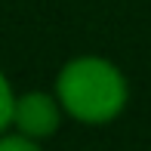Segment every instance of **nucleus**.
<instances>
[{
    "label": "nucleus",
    "mask_w": 151,
    "mask_h": 151,
    "mask_svg": "<svg viewBox=\"0 0 151 151\" xmlns=\"http://www.w3.org/2000/svg\"><path fill=\"white\" fill-rule=\"evenodd\" d=\"M56 96L68 117L96 127L123 114L129 102V83L105 56H77L59 68Z\"/></svg>",
    "instance_id": "1"
},
{
    "label": "nucleus",
    "mask_w": 151,
    "mask_h": 151,
    "mask_svg": "<svg viewBox=\"0 0 151 151\" xmlns=\"http://www.w3.org/2000/svg\"><path fill=\"white\" fill-rule=\"evenodd\" d=\"M62 108L59 96L56 93H43V90H31V93H22L16 96V108H12V127L16 133L28 136V139H37V142H46L59 133L62 127Z\"/></svg>",
    "instance_id": "2"
},
{
    "label": "nucleus",
    "mask_w": 151,
    "mask_h": 151,
    "mask_svg": "<svg viewBox=\"0 0 151 151\" xmlns=\"http://www.w3.org/2000/svg\"><path fill=\"white\" fill-rule=\"evenodd\" d=\"M12 108H16V93H12L6 74L0 71V133L12 127Z\"/></svg>",
    "instance_id": "3"
},
{
    "label": "nucleus",
    "mask_w": 151,
    "mask_h": 151,
    "mask_svg": "<svg viewBox=\"0 0 151 151\" xmlns=\"http://www.w3.org/2000/svg\"><path fill=\"white\" fill-rule=\"evenodd\" d=\"M0 151H43L37 139H28L22 133H0Z\"/></svg>",
    "instance_id": "4"
}]
</instances>
